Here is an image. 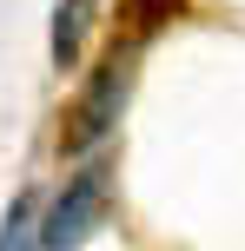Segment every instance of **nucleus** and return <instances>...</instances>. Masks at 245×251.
<instances>
[{
    "label": "nucleus",
    "instance_id": "3",
    "mask_svg": "<svg viewBox=\"0 0 245 251\" xmlns=\"http://www.w3.org/2000/svg\"><path fill=\"white\" fill-rule=\"evenodd\" d=\"M93 20H100V0H53V20H47V60H53V73L80 66Z\"/></svg>",
    "mask_w": 245,
    "mask_h": 251
},
{
    "label": "nucleus",
    "instance_id": "1",
    "mask_svg": "<svg viewBox=\"0 0 245 251\" xmlns=\"http://www.w3.org/2000/svg\"><path fill=\"white\" fill-rule=\"evenodd\" d=\"M133 79H139V40H113L60 119V159H86V152H100L113 139L119 113L133 100Z\"/></svg>",
    "mask_w": 245,
    "mask_h": 251
},
{
    "label": "nucleus",
    "instance_id": "2",
    "mask_svg": "<svg viewBox=\"0 0 245 251\" xmlns=\"http://www.w3.org/2000/svg\"><path fill=\"white\" fill-rule=\"evenodd\" d=\"M106 205H113V165L100 152H86L66 172V185L40 205V251H80L106 225Z\"/></svg>",
    "mask_w": 245,
    "mask_h": 251
},
{
    "label": "nucleus",
    "instance_id": "5",
    "mask_svg": "<svg viewBox=\"0 0 245 251\" xmlns=\"http://www.w3.org/2000/svg\"><path fill=\"white\" fill-rule=\"evenodd\" d=\"M179 7H186V0H126V26H133V40H146V33H159L166 20H179Z\"/></svg>",
    "mask_w": 245,
    "mask_h": 251
},
{
    "label": "nucleus",
    "instance_id": "4",
    "mask_svg": "<svg viewBox=\"0 0 245 251\" xmlns=\"http://www.w3.org/2000/svg\"><path fill=\"white\" fill-rule=\"evenodd\" d=\"M0 251H40V199L33 192H20L0 212Z\"/></svg>",
    "mask_w": 245,
    "mask_h": 251
}]
</instances>
